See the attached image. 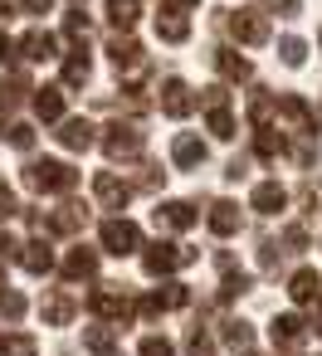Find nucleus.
<instances>
[{"label":"nucleus","mask_w":322,"mask_h":356,"mask_svg":"<svg viewBox=\"0 0 322 356\" xmlns=\"http://www.w3.org/2000/svg\"><path fill=\"white\" fill-rule=\"evenodd\" d=\"M25 186L40 191V195H69V191L79 186V171H74L69 161H54V156L25 161Z\"/></svg>","instance_id":"1"},{"label":"nucleus","mask_w":322,"mask_h":356,"mask_svg":"<svg viewBox=\"0 0 322 356\" xmlns=\"http://www.w3.org/2000/svg\"><path fill=\"white\" fill-rule=\"evenodd\" d=\"M98 142H103V152H108L113 161H127V156H137V152L147 147V132H142V122H122V118H118V122L103 127Z\"/></svg>","instance_id":"2"},{"label":"nucleus","mask_w":322,"mask_h":356,"mask_svg":"<svg viewBox=\"0 0 322 356\" xmlns=\"http://www.w3.org/2000/svg\"><path fill=\"white\" fill-rule=\"evenodd\" d=\"M191 259H195V249H186V244H171V239H156V244H147V249H142V268H147L152 278H166V273L186 268Z\"/></svg>","instance_id":"3"},{"label":"nucleus","mask_w":322,"mask_h":356,"mask_svg":"<svg viewBox=\"0 0 322 356\" xmlns=\"http://www.w3.org/2000/svg\"><path fill=\"white\" fill-rule=\"evenodd\" d=\"M88 312L103 317V322H127L132 317V298L122 293V283H98L88 293Z\"/></svg>","instance_id":"4"},{"label":"nucleus","mask_w":322,"mask_h":356,"mask_svg":"<svg viewBox=\"0 0 322 356\" xmlns=\"http://www.w3.org/2000/svg\"><path fill=\"white\" fill-rule=\"evenodd\" d=\"M98 239H103V249H108V254H118V259H127V254H137V249H142V229H137L132 220H122V215L103 220Z\"/></svg>","instance_id":"5"},{"label":"nucleus","mask_w":322,"mask_h":356,"mask_svg":"<svg viewBox=\"0 0 322 356\" xmlns=\"http://www.w3.org/2000/svg\"><path fill=\"white\" fill-rule=\"evenodd\" d=\"M273 108L288 118V127H293L298 137H307V142L317 137V113L307 108V98H298V93H278V98H273Z\"/></svg>","instance_id":"6"},{"label":"nucleus","mask_w":322,"mask_h":356,"mask_svg":"<svg viewBox=\"0 0 322 356\" xmlns=\"http://www.w3.org/2000/svg\"><path fill=\"white\" fill-rule=\"evenodd\" d=\"M225 25H230V35H234L239 44H268V20H264V10H230Z\"/></svg>","instance_id":"7"},{"label":"nucleus","mask_w":322,"mask_h":356,"mask_svg":"<svg viewBox=\"0 0 322 356\" xmlns=\"http://www.w3.org/2000/svg\"><path fill=\"white\" fill-rule=\"evenodd\" d=\"M186 302H191V288H186V283H161L152 298H142V302H137V312H142V317H161V312L186 307Z\"/></svg>","instance_id":"8"},{"label":"nucleus","mask_w":322,"mask_h":356,"mask_svg":"<svg viewBox=\"0 0 322 356\" xmlns=\"http://www.w3.org/2000/svg\"><path fill=\"white\" fill-rule=\"evenodd\" d=\"M93 195H98V205H103V210H122V205L132 200V186H127V181H118L113 171H98V176H93Z\"/></svg>","instance_id":"9"},{"label":"nucleus","mask_w":322,"mask_h":356,"mask_svg":"<svg viewBox=\"0 0 322 356\" xmlns=\"http://www.w3.org/2000/svg\"><path fill=\"white\" fill-rule=\"evenodd\" d=\"M152 220H156V229H191L195 225V205L191 200H161L156 210H152Z\"/></svg>","instance_id":"10"},{"label":"nucleus","mask_w":322,"mask_h":356,"mask_svg":"<svg viewBox=\"0 0 322 356\" xmlns=\"http://www.w3.org/2000/svg\"><path fill=\"white\" fill-rule=\"evenodd\" d=\"M30 93H35V83H30V74H25V69L6 74V79H0V118H6V113H15V108H20Z\"/></svg>","instance_id":"11"},{"label":"nucleus","mask_w":322,"mask_h":356,"mask_svg":"<svg viewBox=\"0 0 322 356\" xmlns=\"http://www.w3.org/2000/svg\"><path fill=\"white\" fill-rule=\"evenodd\" d=\"M268 337H273V346L293 351V346H303V337H307V322H303L298 312H278V317H273V327H268Z\"/></svg>","instance_id":"12"},{"label":"nucleus","mask_w":322,"mask_h":356,"mask_svg":"<svg viewBox=\"0 0 322 356\" xmlns=\"http://www.w3.org/2000/svg\"><path fill=\"white\" fill-rule=\"evenodd\" d=\"M98 142V127L88 122V118H64V127H59V147H69V152H88Z\"/></svg>","instance_id":"13"},{"label":"nucleus","mask_w":322,"mask_h":356,"mask_svg":"<svg viewBox=\"0 0 322 356\" xmlns=\"http://www.w3.org/2000/svg\"><path fill=\"white\" fill-rule=\"evenodd\" d=\"M191 108H195L191 88H186L181 79H166V83H161V113H166V118H191Z\"/></svg>","instance_id":"14"},{"label":"nucleus","mask_w":322,"mask_h":356,"mask_svg":"<svg viewBox=\"0 0 322 356\" xmlns=\"http://www.w3.org/2000/svg\"><path fill=\"white\" fill-rule=\"evenodd\" d=\"M20 54H25L30 64H45V59H54V54H59V40H54L49 30H30V35L20 40Z\"/></svg>","instance_id":"15"},{"label":"nucleus","mask_w":322,"mask_h":356,"mask_svg":"<svg viewBox=\"0 0 322 356\" xmlns=\"http://www.w3.org/2000/svg\"><path fill=\"white\" fill-rule=\"evenodd\" d=\"M210 59H215V69H220L230 83H249V79H254V64H249L244 54H234V49H215Z\"/></svg>","instance_id":"16"},{"label":"nucleus","mask_w":322,"mask_h":356,"mask_svg":"<svg viewBox=\"0 0 322 356\" xmlns=\"http://www.w3.org/2000/svg\"><path fill=\"white\" fill-rule=\"evenodd\" d=\"M35 113L45 118V122H64V88L59 83H45V88H35Z\"/></svg>","instance_id":"17"},{"label":"nucleus","mask_w":322,"mask_h":356,"mask_svg":"<svg viewBox=\"0 0 322 356\" xmlns=\"http://www.w3.org/2000/svg\"><path fill=\"white\" fill-rule=\"evenodd\" d=\"M171 161H176L181 171H191V166H200V161H205V142H200L195 132H181V137L171 142Z\"/></svg>","instance_id":"18"},{"label":"nucleus","mask_w":322,"mask_h":356,"mask_svg":"<svg viewBox=\"0 0 322 356\" xmlns=\"http://www.w3.org/2000/svg\"><path fill=\"white\" fill-rule=\"evenodd\" d=\"M249 205H254L259 215H278V210L288 205V191H283L278 181H259V186H254V195H249Z\"/></svg>","instance_id":"19"},{"label":"nucleus","mask_w":322,"mask_h":356,"mask_svg":"<svg viewBox=\"0 0 322 356\" xmlns=\"http://www.w3.org/2000/svg\"><path fill=\"white\" fill-rule=\"evenodd\" d=\"M239 225H244V215H239V205H234V200H215V205H210V229H215L220 239L239 234Z\"/></svg>","instance_id":"20"},{"label":"nucleus","mask_w":322,"mask_h":356,"mask_svg":"<svg viewBox=\"0 0 322 356\" xmlns=\"http://www.w3.org/2000/svg\"><path fill=\"white\" fill-rule=\"evenodd\" d=\"M156 35H161L166 44H186V40H191V20H186L181 10H166V6H161V15H156Z\"/></svg>","instance_id":"21"},{"label":"nucleus","mask_w":322,"mask_h":356,"mask_svg":"<svg viewBox=\"0 0 322 356\" xmlns=\"http://www.w3.org/2000/svg\"><path fill=\"white\" fill-rule=\"evenodd\" d=\"M108 59H113L118 69H142V44H137L132 35H113V40H108Z\"/></svg>","instance_id":"22"},{"label":"nucleus","mask_w":322,"mask_h":356,"mask_svg":"<svg viewBox=\"0 0 322 356\" xmlns=\"http://www.w3.org/2000/svg\"><path fill=\"white\" fill-rule=\"evenodd\" d=\"M288 298H293V302H317V298H322V278H317V268H298V273L288 278Z\"/></svg>","instance_id":"23"},{"label":"nucleus","mask_w":322,"mask_h":356,"mask_svg":"<svg viewBox=\"0 0 322 356\" xmlns=\"http://www.w3.org/2000/svg\"><path fill=\"white\" fill-rule=\"evenodd\" d=\"M83 220H88V210H83V205H64V210H54V215L45 220V229H49V234H79V229H83Z\"/></svg>","instance_id":"24"},{"label":"nucleus","mask_w":322,"mask_h":356,"mask_svg":"<svg viewBox=\"0 0 322 356\" xmlns=\"http://www.w3.org/2000/svg\"><path fill=\"white\" fill-rule=\"evenodd\" d=\"M20 264H25L30 273H40V278H45V273L54 268V249H49L45 239H30V244H20Z\"/></svg>","instance_id":"25"},{"label":"nucleus","mask_w":322,"mask_h":356,"mask_svg":"<svg viewBox=\"0 0 322 356\" xmlns=\"http://www.w3.org/2000/svg\"><path fill=\"white\" fill-rule=\"evenodd\" d=\"M40 312H45V322H49V327H64V322H74L79 302H74L69 293H49V298L40 302Z\"/></svg>","instance_id":"26"},{"label":"nucleus","mask_w":322,"mask_h":356,"mask_svg":"<svg viewBox=\"0 0 322 356\" xmlns=\"http://www.w3.org/2000/svg\"><path fill=\"white\" fill-rule=\"evenodd\" d=\"M137 20H142V0H108V25L118 35H127Z\"/></svg>","instance_id":"27"},{"label":"nucleus","mask_w":322,"mask_h":356,"mask_svg":"<svg viewBox=\"0 0 322 356\" xmlns=\"http://www.w3.org/2000/svg\"><path fill=\"white\" fill-rule=\"evenodd\" d=\"M93 273H98V254H93V249H69V259H64V278L79 283V278H93Z\"/></svg>","instance_id":"28"},{"label":"nucleus","mask_w":322,"mask_h":356,"mask_svg":"<svg viewBox=\"0 0 322 356\" xmlns=\"http://www.w3.org/2000/svg\"><path fill=\"white\" fill-rule=\"evenodd\" d=\"M93 79V59H88V49H74L69 59H64V83L69 88H83Z\"/></svg>","instance_id":"29"},{"label":"nucleus","mask_w":322,"mask_h":356,"mask_svg":"<svg viewBox=\"0 0 322 356\" xmlns=\"http://www.w3.org/2000/svg\"><path fill=\"white\" fill-rule=\"evenodd\" d=\"M64 30H69V40H74V44H79V49H83V44H88V35H93V20H88V15H83V6H74V10H69V15H64Z\"/></svg>","instance_id":"30"},{"label":"nucleus","mask_w":322,"mask_h":356,"mask_svg":"<svg viewBox=\"0 0 322 356\" xmlns=\"http://www.w3.org/2000/svg\"><path fill=\"white\" fill-rule=\"evenodd\" d=\"M220 337H225V346H239V351H249V346H254V327H249L244 317H230Z\"/></svg>","instance_id":"31"},{"label":"nucleus","mask_w":322,"mask_h":356,"mask_svg":"<svg viewBox=\"0 0 322 356\" xmlns=\"http://www.w3.org/2000/svg\"><path fill=\"white\" fill-rule=\"evenodd\" d=\"M0 137H6L10 147H20V152L35 147V127H30V122H6V118H0Z\"/></svg>","instance_id":"32"},{"label":"nucleus","mask_w":322,"mask_h":356,"mask_svg":"<svg viewBox=\"0 0 322 356\" xmlns=\"http://www.w3.org/2000/svg\"><path fill=\"white\" fill-rule=\"evenodd\" d=\"M254 152H259L264 161H273V156H283V152H288V142H283L273 127H264V132H254Z\"/></svg>","instance_id":"33"},{"label":"nucleus","mask_w":322,"mask_h":356,"mask_svg":"<svg viewBox=\"0 0 322 356\" xmlns=\"http://www.w3.org/2000/svg\"><path fill=\"white\" fill-rule=\"evenodd\" d=\"M0 356H40V341L30 332H15V337L0 341Z\"/></svg>","instance_id":"34"},{"label":"nucleus","mask_w":322,"mask_h":356,"mask_svg":"<svg viewBox=\"0 0 322 356\" xmlns=\"http://www.w3.org/2000/svg\"><path fill=\"white\" fill-rule=\"evenodd\" d=\"M278 59H283L288 69H303V59H307V44H303L298 35H283V40H278Z\"/></svg>","instance_id":"35"},{"label":"nucleus","mask_w":322,"mask_h":356,"mask_svg":"<svg viewBox=\"0 0 322 356\" xmlns=\"http://www.w3.org/2000/svg\"><path fill=\"white\" fill-rule=\"evenodd\" d=\"M254 288V273H234V268H225V283H220V302H230V298H239V293H249Z\"/></svg>","instance_id":"36"},{"label":"nucleus","mask_w":322,"mask_h":356,"mask_svg":"<svg viewBox=\"0 0 322 356\" xmlns=\"http://www.w3.org/2000/svg\"><path fill=\"white\" fill-rule=\"evenodd\" d=\"M83 346L98 351V356H108V351L118 346V332H113V327H88V332H83Z\"/></svg>","instance_id":"37"},{"label":"nucleus","mask_w":322,"mask_h":356,"mask_svg":"<svg viewBox=\"0 0 322 356\" xmlns=\"http://www.w3.org/2000/svg\"><path fill=\"white\" fill-rule=\"evenodd\" d=\"M0 317H10V322L25 317V298H20L15 288H6V283H0Z\"/></svg>","instance_id":"38"},{"label":"nucleus","mask_w":322,"mask_h":356,"mask_svg":"<svg viewBox=\"0 0 322 356\" xmlns=\"http://www.w3.org/2000/svg\"><path fill=\"white\" fill-rule=\"evenodd\" d=\"M210 132H215L220 142L234 137V118H230V108H210Z\"/></svg>","instance_id":"39"},{"label":"nucleus","mask_w":322,"mask_h":356,"mask_svg":"<svg viewBox=\"0 0 322 356\" xmlns=\"http://www.w3.org/2000/svg\"><path fill=\"white\" fill-rule=\"evenodd\" d=\"M137 356H176V346H171L166 337H156V332H152V337H142V346H137Z\"/></svg>","instance_id":"40"},{"label":"nucleus","mask_w":322,"mask_h":356,"mask_svg":"<svg viewBox=\"0 0 322 356\" xmlns=\"http://www.w3.org/2000/svg\"><path fill=\"white\" fill-rule=\"evenodd\" d=\"M186 346H191V356H210V332L195 322V327L186 332Z\"/></svg>","instance_id":"41"},{"label":"nucleus","mask_w":322,"mask_h":356,"mask_svg":"<svg viewBox=\"0 0 322 356\" xmlns=\"http://www.w3.org/2000/svg\"><path fill=\"white\" fill-rule=\"evenodd\" d=\"M10 215H20V200H15V191H10V181L0 176V220H10Z\"/></svg>","instance_id":"42"},{"label":"nucleus","mask_w":322,"mask_h":356,"mask_svg":"<svg viewBox=\"0 0 322 356\" xmlns=\"http://www.w3.org/2000/svg\"><path fill=\"white\" fill-rule=\"evenodd\" d=\"M278 259H283L278 239H259V264H264V268H278Z\"/></svg>","instance_id":"43"},{"label":"nucleus","mask_w":322,"mask_h":356,"mask_svg":"<svg viewBox=\"0 0 322 356\" xmlns=\"http://www.w3.org/2000/svg\"><path fill=\"white\" fill-rule=\"evenodd\" d=\"M264 6H268V10H278L283 20H298V15H303V0H264Z\"/></svg>","instance_id":"44"},{"label":"nucleus","mask_w":322,"mask_h":356,"mask_svg":"<svg viewBox=\"0 0 322 356\" xmlns=\"http://www.w3.org/2000/svg\"><path fill=\"white\" fill-rule=\"evenodd\" d=\"M200 103H205V108H230V93H225L220 83H210V88H200Z\"/></svg>","instance_id":"45"},{"label":"nucleus","mask_w":322,"mask_h":356,"mask_svg":"<svg viewBox=\"0 0 322 356\" xmlns=\"http://www.w3.org/2000/svg\"><path fill=\"white\" fill-rule=\"evenodd\" d=\"M283 244H288L293 254H298V249H307V229H303V225H288V229H283Z\"/></svg>","instance_id":"46"},{"label":"nucleus","mask_w":322,"mask_h":356,"mask_svg":"<svg viewBox=\"0 0 322 356\" xmlns=\"http://www.w3.org/2000/svg\"><path fill=\"white\" fill-rule=\"evenodd\" d=\"M303 205H307V210L322 205V181H303Z\"/></svg>","instance_id":"47"},{"label":"nucleus","mask_w":322,"mask_h":356,"mask_svg":"<svg viewBox=\"0 0 322 356\" xmlns=\"http://www.w3.org/2000/svg\"><path fill=\"white\" fill-rule=\"evenodd\" d=\"M0 259H6V264H10V259H20V239H15V234H6V229H0Z\"/></svg>","instance_id":"48"},{"label":"nucleus","mask_w":322,"mask_h":356,"mask_svg":"<svg viewBox=\"0 0 322 356\" xmlns=\"http://www.w3.org/2000/svg\"><path fill=\"white\" fill-rule=\"evenodd\" d=\"M244 171H249V161H244V156H234V161H230V166H225V176H230V181H239V176H244Z\"/></svg>","instance_id":"49"},{"label":"nucleus","mask_w":322,"mask_h":356,"mask_svg":"<svg viewBox=\"0 0 322 356\" xmlns=\"http://www.w3.org/2000/svg\"><path fill=\"white\" fill-rule=\"evenodd\" d=\"M20 6H25L30 15H49V6H54V0H20Z\"/></svg>","instance_id":"50"},{"label":"nucleus","mask_w":322,"mask_h":356,"mask_svg":"<svg viewBox=\"0 0 322 356\" xmlns=\"http://www.w3.org/2000/svg\"><path fill=\"white\" fill-rule=\"evenodd\" d=\"M10 54H15V44H10V35H0V69L10 64Z\"/></svg>","instance_id":"51"},{"label":"nucleus","mask_w":322,"mask_h":356,"mask_svg":"<svg viewBox=\"0 0 322 356\" xmlns=\"http://www.w3.org/2000/svg\"><path fill=\"white\" fill-rule=\"evenodd\" d=\"M307 332H322V298H317V307H312V322H307Z\"/></svg>","instance_id":"52"},{"label":"nucleus","mask_w":322,"mask_h":356,"mask_svg":"<svg viewBox=\"0 0 322 356\" xmlns=\"http://www.w3.org/2000/svg\"><path fill=\"white\" fill-rule=\"evenodd\" d=\"M191 6H200V0H171V6H166V10H181V15H186Z\"/></svg>","instance_id":"53"},{"label":"nucleus","mask_w":322,"mask_h":356,"mask_svg":"<svg viewBox=\"0 0 322 356\" xmlns=\"http://www.w3.org/2000/svg\"><path fill=\"white\" fill-rule=\"evenodd\" d=\"M0 15H10V6H6V0H0Z\"/></svg>","instance_id":"54"},{"label":"nucleus","mask_w":322,"mask_h":356,"mask_svg":"<svg viewBox=\"0 0 322 356\" xmlns=\"http://www.w3.org/2000/svg\"><path fill=\"white\" fill-rule=\"evenodd\" d=\"M74 6H83V0H74Z\"/></svg>","instance_id":"55"},{"label":"nucleus","mask_w":322,"mask_h":356,"mask_svg":"<svg viewBox=\"0 0 322 356\" xmlns=\"http://www.w3.org/2000/svg\"><path fill=\"white\" fill-rule=\"evenodd\" d=\"M108 356H118V351H108Z\"/></svg>","instance_id":"56"},{"label":"nucleus","mask_w":322,"mask_h":356,"mask_svg":"<svg viewBox=\"0 0 322 356\" xmlns=\"http://www.w3.org/2000/svg\"><path fill=\"white\" fill-rule=\"evenodd\" d=\"M0 283H6V278H0Z\"/></svg>","instance_id":"57"}]
</instances>
